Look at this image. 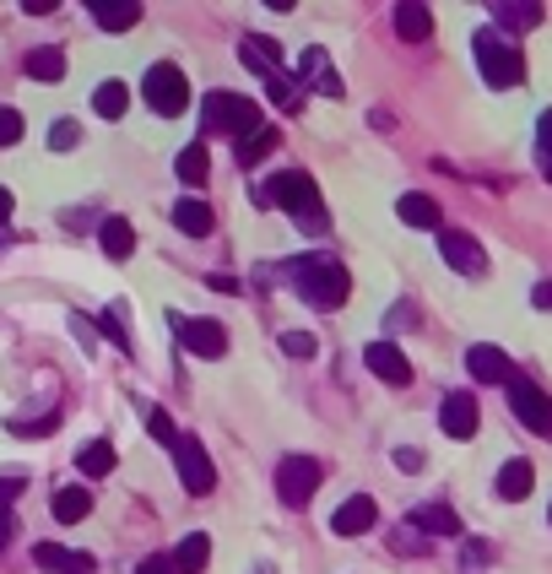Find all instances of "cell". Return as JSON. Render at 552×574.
<instances>
[{
  "label": "cell",
  "mask_w": 552,
  "mask_h": 574,
  "mask_svg": "<svg viewBox=\"0 0 552 574\" xmlns=\"http://www.w3.org/2000/svg\"><path fill=\"white\" fill-rule=\"evenodd\" d=\"M255 206H281L303 234H325V206H320V190H314V179L303 168H287V174L266 179L255 190Z\"/></svg>",
  "instance_id": "6da1fadb"
},
{
  "label": "cell",
  "mask_w": 552,
  "mask_h": 574,
  "mask_svg": "<svg viewBox=\"0 0 552 574\" xmlns=\"http://www.w3.org/2000/svg\"><path fill=\"white\" fill-rule=\"evenodd\" d=\"M292 287L314 303V309H336V303H347V292H352V277H347V266L341 261H331V255H298L292 266H281Z\"/></svg>",
  "instance_id": "7a4b0ae2"
},
{
  "label": "cell",
  "mask_w": 552,
  "mask_h": 574,
  "mask_svg": "<svg viewBox=\"0 0 552 574\" xmlns=\"http://www.w3.org/2000/svg\"><path fill=\"white\" fill-rule=\"evenodd\" d=\"M477 71L488 87H515V82H526V55L509 38H499V27H482L477 33Z\"/></svg>",
  "instance_id": "3957f363"
},
{
  "label": "cell",
  "mask_w": 552,
  "mask_h": 574,
  "mask_svg": "<svg viewBox=\"0 0 552 574\" xmlns=\"http://www.w3.org/2000/svg\"><path fill=\"white\" fill-rule=\"evenodd\" d=\"M141 98L152 104V115L173 120V115H184V109H190V82H184V71H179V65L157 60V65H146V76H141Z\"/></svg>",
  "instance_id": "277c9868"
},
{
  "label": "cell",
  "mask_w": 552,
  "mask_h": 574,
  "mask_svg": "<svg viewBox=\"0 0 552 574\" xmlns=\"http://www.w3.org/2000/svg\"><path fill=\"white\" fill-rule=\"evenodd\" d=\"M206 131H217V136H250V131H261V109H255V98H239V93H206Z\"/></svg>",
  "instance_id": "5b68a950"
},
{
  "label": "cell",
  "mask_w": 552,
  "mask_h": 574,
  "mask_svg": "<svg viewBox=\"0 0 552 574\" xmlns=\"http://www.w3.org/2000/svg\"><path fill=\"white\" fill-rule=\"evenodd\" d=\"M173 466H179L184 493L206 499V493L217 488V466H212V455H206V444H201L195 433H179V439H173Z\"/></svg>",
  "instance_id": "8992f818"
},
{
  "label": "cell",
  "mask_w": 552,
  "mask_h": 574,
  "mask_svg": "<svg viewBox=\"0 0 552 574\" xmlns=\"http://www.w3.org/2000/svg\"><path fill=\"white\" fill-rule=\"evenodd\" d=\"M320 461H309V455H287L281 466H276V493H281V504H292V510H303L309 499H314V488H320Z\"/></svg>",
  "instance_id": "52a82bcc"
},
{
  "label": "cell",
  "mask_w": 552,
  "mask_h": 574,
  "mask_svg": "<svg viewBox=\"0 0 552 574\" xmlns=\"http://www.w3.org/2000/svg\"><path fill=\"white\" fill-rule=\"evenodd\" d=\"M509 412L526 423L531 433H542V439H552V396H542L531 380H509Z\"/></svg>",
  "instance_id": "ba28073f"
},
{
  "label": "cell",
  "mask_w": 552,
  "mask_h": 574,
  "mask_svg": "<svg viewBox=\"0 0 552 574\" xmlns=\"http://www.w3.org/2000/svg\"><path fill=\"white\" fill-rule=\"evenodd\" d=\"M439 255H444L460 277H482V272H488V250H482L471 234H460V228H439Z\"/></svg>",
  "instance_id": "9c48e42d"
},
{
  "label": "cell",
  "mask_w": 552,
  "mask_h": 574,
  "mask_svg": "<svg viewBox=\"0 0 552 574\" xmlns=\"http://www.w3.org/2000/svg\"><path fill=\"white\" fill-rule=\"evenodd\" d=\"M173 331H179V342L195 358H223L228 352V331L217 320H184V314H173Z\"/></svg>",
  "instance_id": "30bf717a"
},
{
  "label": "cell",
  "mask_w": 552,
  "mask_h": 574,
  "mask_svg": "<svg viewBox=\"0 0 552 574\" xmlns=\"http://www.w3.org/2000/svg\"><path fill=\"white\" fill-rule=\"evenodd\" d=\"M466 369H471L482 385H509V380H515V363H509V352H504V347H493V342H477V347H466Z\"/></svg>",
  "instance_id": "8fae6325"
},
{
  "label": "cell",
  "mask_w": 552,
  "mask_h": 574,
  "mask_svg": "<svg viewBox=\"0 0 552 574\" xmlns=\"http://www.w3.org/2000/svg\"><path fill=\"white\" fill-rule=\"evenodd\" d=\"M363 358H369V369H374L385 385H396V391H401V385H412V363H407V352H401L396 342H369V352H363Z\"/></svg>",
  "instance_id": "7c38bea8"
},
{
  "label": "cell",
  "mask_w": 552,
  "mask_h": 574,
  "mask_svg": "<svg viewBox=\"0 0 552 574\" xmlns=\"http://www.w3.org/2000/svg\"><path fill=\"white\" fill-rule=\"evenodd\" d=\"M374 521H380V504H374L369 493H352V499L331 515V531H336V537H363V531H374Z\"/></svg>",
  "instance_id": "4fadbf2b"
},
{
  "label": "cell",
  "mask_w": 552,
  "mask_h": 574,
  "mask_svg": "<svg viewBox=\"0 0 552 574\" xmlns=\"http://www.w3.org/2000/svg\"><path fill=\"white\" fill-rule=\"evenodd\" d=\"M477 423H482V412H477V402H471L466 391L444 396V407H439V429L449 433V439H471Z\"/></svg>",
  "instance_id": "5bb4252c"
},
{
  "label": "cell",
  "mask_w": 552,
  "mask_h": 574,
  "mask_svg": "<svg viewBox=\"0 0 552 574\" xmlns=\"http://www.w3.org/2000/svg\"><path fill=\"white\" fill-rule=\"evenodd\" d=\"M33 564H38V570H55V574H87L93 570V553H71V548H60V542H38V548H33Z\"/></svg>",
  "instance_id": "9a60e30c"
},
{
  "label": "cell",
  "mask_w": 552,
  "mask_h": 574,
  "mask_svg": "<svg viewBox=\"0 0 552 574\" xmlns=\"http://www.w3.org/2000/svg\"><path fill=\"white\" fill-rule=\"evenodd\" d=\"M173 228H179V234H190V239H206V234L217 228V217H212V206H206V201L184 195V201H173Z\"/></svg>",
  "instance_id": "2e32d148"
},
{
  "label": "cell",
  "mask_w": 552,
  "mask_h": 574,
  "mask_svg": "<svg viewBox=\"0 0 552 574\" xmlns=\"http://www.w3.org/2000/svg\"><path fill=\"white\" fill-rule=\"evenodd\" d=\"M93 22L104 33H131L141 22V5L136 0H93Z\"/></svg>",
  "instance_id": "e0dca14e"
},
{
  "label": "cell",
  "mask_w": 552,
  "mask_h": 574,
  "mask_svg": "<svg viewBox=\"0 0 552 574\" xmlns=\"http://www.w3.org/2000/svg\"><path fill=\"white\" fill-rule=\"evenodd\" d=\"M239 60L250 65V71H261V76H276V60H281V44L266 38V33H250L244 44H239Z\"/></svg>",
  "instance_id": "ac0fdd59"
},
{
  "label": "cell",
  "mask_w": 552,
  "mask_h": 574,
  "mask_svg": "<svg viewBox=\"0 0 552 574\" xmlns=\"http://www.w3.org/2000/svg\"><path fill=\"white\" fill-rule=\"evenodd\" d=\"M396 217H401L407 228H439V223H444V217H439V201L422 195V190H407V195L396 201Z\"/></svg>",
  "instance_id": "d6986e66"
},
{
  "label": "cell",
  "mask_w": 552,
  "mask_h": 574,
  "mask_svg": "<svg viewBox=\"0 0 552 574\" xmlns=\"http://www.w3.org/2000/svg\"><path fill=\"white\" fill-rule=\"evenodd\" d=\"M206 564H212V537L206 531H190L179 542V553H173V574H206Z\"/></svg>",
  "instance_id": "ffe728a7"
},
{
  "label": "cell",
  "mask_w": 552,
  "mask_h": 574,
  "mask_svg": "<svg viewBox=\"0 0 552 574\" xmlns=\"http://www.w3.org/2000/svg\"><path fill=\"white\" fill-rule=\"evenodd\" d=\"M98 244H104V255H109V261H125V255L136 250V228H131L125 217H104Z\"/></svg>",
  "instance_id": "44dd1931"
},
{
  "label": "cell",
  "mask_w": 552,
  "mask_h": 574,
  "mask_svg": "<svg viewBox=\"0 0 552 574\" xmlns=\"http://www.w3.org/2000/svg\"><path fill=\"white\" fill-rule=\"evenodd\" d=\"M531 482H537L531 461H504V471H499V499L520 504V499H531Z\"/></svg>",
  "instance_id": "7402d4cb"
},
{
  "label": "cell",
  "mask_w": 552,
  "mask_h": 574,
  "mask_svg": "<svg viewBox=\"0 0 552 574\" xmlns=\"http://www.w3.org/2000/svg\"><path fill=\"white\" fill-rule=\"evenodd\" d=\"M396 33H401L407 44H422V38L433 33V11H428V5H417V0L396 5Z\"/></svg>",
  "instance_id": "603a6c76"
},
{
  "label": "cell",
  "mask_w": 552,
  "mask_h": 574,
  "mask_svg": "<svg viewBox=\"0 0 552 574\" xmlns=\"http://www.w3.org/2000/svg\"><path fill=\"white\" fill-rule=\"evenodd\" d=\"M412 531H444V537H455V531H466L460 521H455V510H444V504H417L412 521H407Z\"/></svg>",
  "instance_id": "cb8c5ba5"
},
{
  "label": "cell",
  "mask_w": 552,
  "mask_h": 574,
  "mask_svg": "<svg viewBox=\"0 0 552 574\" xmlns=\"http://www.w3.org/2000/svg\"><path fill=\"white\" fill-rule=\"evenodd\" d=\"M173 168H179L184 184H206V179H212V152H206V142L184 146V152L173 157Z\"/></svg>",
  "instance_id": "d4e9b609"
},
{
  "label": "cell",
  "mask_w": 552,
  "mask_h": 574,
  "mask_svg": "<svg viewBox=\"0 0 552 574\" xmlns=\"http://www.w3.org/2000/svg\"><path fill=\"white\" fill-rule=\"evenodd\" d=\"M27 76H33V82H60V76H65V55H60L55 44L33 49V55H27Z\"/></svg>",
  "instance_id": "484cf974"
},
{
  "label": "cell",
  "mask_w": 552,
  "mask_h": 574,
  "mask_svg": "<svg viewBox=\"0 0 552 574\" xmlns=\"http://www.w3.org/2000/svg\"><path fill=\"white\" fill-rule=\"evenodd\" d=\"M87 510H93V493H87V488H60V493H55V521H60V526H76Z\"/></svg>",
  "instance_id": "4316f807"
},
{
  "label": "cell",
  "mask_w": 552,
  "mask_h": 574,
  "mask_svg": "<svg viewBox=\"0 0 552 574\" xmlns=\"http://www.w3.org/2000/svg\"><path fill=\"white\" fill-rule=\"evenodd\" d=\"M93 109H98L104 120H120V115L131 109V87H125V82H104V87L93 93Z\"/></svg>",
  "instance_id": "83f0119b"
},
{
  "label": "cell",
  "mask_w": 552,
  "mask_h": 574,
  "mask_svg": "<svg viewBox=\"0 0 552 574\" xmlns=\"http://www.w3.org/2000/svg\"><path fill=\"white\" fill-rule=\"evenodd\" d=\"M76 466H82V477H109V471H115V444H109V439H93V444L76 455Z\"/></svg>",
  "instance_id": "f1b7e54d"
},
{
  "label": "cell",
  "mask_w": 552,
  "mask_h": 574,
  "mask_svg": "<svg viewBox=\"0 0 552 574\" xmlns=\"http://www.w3.org/2000/svg\"><path fill=\"white\" fill-rule=\"evenodd\" d=\"M276 146H281V136H276L272 125H261V131H250V136H244V142H239V146H233V152H239V163L250 168V163H261V157H272Z\"/></svg>",
  "instance_id": "f546056e"
},
{
  "label": "cell",
  "mask_w": 552,
  "mask_h": 574,
  "mask_svg": "<svg viewBox=\"0 0 552 574\" xmlns=\"http://www.w3.org/2000/svg\"><path fill=\"white\" fill-rule=\"evenodd\" d=\"M493 16H499V27H542V5H531V0H520V5H493Z\"/></svg>",
  "instance_id": "4dcf8cb0"
},
{
  "label": "cell",
  "mask_w": 552,
  "mask_h": 574,
  "mask_svg": "<svg viewBox=\"0 0 552 574\" xmlns=\"http://www.w3.org/2000/svg\"><path fill=\"white\" fill-rule=\"evenodd\" d=\"M488 564H493V548L466 537V548H460V574H488Z\"/></svg>",
  "instance_id": "1f68e13d"
},
{
  "label": "cell",
  "mask_w": 552,
  "mask_h": 574,
  "mask_svg": "<svg viewBox=\"0 0 552 574\" xmlns=\"http://www.w3.org/2000/svg\"><path fill=\"white\" fill-rule=\"evenodd\" d=\"M266 93H272L276 109H298V104H303V98H298V82H287L281 71H276V76H266Z\"/></svg>",
  "instance_id": "d6a6232c"
},
{
  "label": "cell",
  "mask_w": 552,
  "mask_h": 574,
  "mask_svg": "<svg viewBox=\"0 0 552 574\" xmlns=\"http://www.w3.org/2000/svg\"><path fill=\"white\" fill-rule=\"evenodd\" d=\"M281 352H287V358H314L320 342H314L309 331H287V336H281Z\"/></svg>",
  "instance_id": "836d02e7"
},
{
  "label": "cell",
  "mask_w": 552,
  "mask_h": 574,
  "mask_svg": "<svg viewBox=\"0 0 552 574\" xmlns=\"http://www.w3.org/2000/svg\"><path fill=\"white\" fill-rule=\"evenodd\" d=\"M76 142H82V125H76V120H55V125H49V146H55V152H71Z\"/></svg>",
  "instance_id": "e575fe53"
},
{
  "label": "cell",
  "mask_w": 552,
  "mask_h": 574,
  "mask_svg": "<svg viewBox=\"0 0 552 574\" xmlns=\"http://www.w3.org/2000/svg\"><path fill=\"white\" fill-rule=\"evenodd\" d=\"M120 314H125V309L115 303V309H104V314H98V325H104V336H109V342H120V347H131V336H125V320H120Z\"/></svg>",
  "instance_id": "d590c367"
},
{
  "label": "cell",
  "mask_w": 552,
  "mask_h": 574,
  "mask_svg": "<svg viewBox=\"0 0 552 574\" xmlns=\"http://www.w3.org/2000/svg\"><path fill=\"white\" fill-rule=\"evenodd\" d=\"M16 142H22V115H16V109H0V152Z\"/></svg>",
  "instance_id": "8d00e7d4"
},
{
  "label": "cell",
  "mask_w": 552,
  "mask_h": 574,
  "mask_svg": "<svg viewBox=\"0 0 552 574\" xmlns=\"http://www.w3.org/2000/svg\"><path fill=\"white\" fill-rule=\"evenodd\" d=\"M146 429H152V439H163V444L173 450V439H179V433H173V423H168V412H152V418H146Z\"/></svg>",
  "instance_id": "74e56055"
},
{
  "label": "cell",
  "mask_w": 552,
  "mask_h": 574,
  "mask_svg": "<svg viewBox=\"0 0 552 574\" xmlns=\"http://www.w3.org/2000/svg\"><path fill=\"white\" fill-rule=\"evenodd\" d=\"M391 461H396L401 471H422V450H412V444H396V450H391Z\"/></svg>",
  "instance_id": "f35d334b"
},
{
  "label": "cell",
  "mask_w": 552,
  "mask_h": 574,
  "mask_svg": "<svg viewBox=\"0 0 552 574\" xmlns=\"http://www.w3.org/2000/svg\"><path fill=\"white\" fill-rule=\"evenodd\" d=\"M537 142H542V157L552 163V109H542V120H537Z\"/></svg>",
  "instance_id": "ab89813d"
},
{
  "label": "cell",
  "mask_w": 552,
  "mask_h": 574,
  "mask_svg": "<svg viewBox=\"0 0 552 574\" xmlns=\"http://www.w3.org/2000/svg\"><path fill=\"white\" fill-rule=\"evenodd\" d=\"M136 574H173V559L168 553H152V559H141Z\"/></svg>",
  "instance_id": "60d3db41"
},
{
  "label": "cell",
  "mask_w": 552,
  "mask_h": 574,
  "mask_svg": "<svg viewBox=\"0 0 552 574\" xmlns=\"http://www.w3.org/2000/svg\"><path fill=\"white\" fill-rule=\"evenodd\" d=\"M391 548H396V553H428V542H422V537H407V531H396Z\"/></svg>",
  "instance_id": "b9f144b4"
},
{
  "label": "cell",
  "mask_w": 552,
  "mask_h": 574,
  "mask_svg": "<svg viewBox=\"0 0 552 574\" xmlns=\"http://www.w3.org/2000/svg\"><path fill=\"white\" fill-rule=\"evenodd\" d=\"M314 82H320V93H325V98H341V76H336V71H320Z\"/></svg>",
  "instance_id": "7bdbcfd3"
},
{
  "label": "cell",
  "mask_w": 552,
  "mask_h": 574,
  "mask_svg": "<svg viewBox=\"0 0 552 574\" xmlns=\"http://www.w3.org/2000/svg\"><path fill=\"white\" fill-rule=\"evenodd\" d=\"M16 493H22V477H0V510H5Z\"/></svg>",
  "instance_id": "ee69618b"
},
{
  "label": "cell",
  "mask_w": 552,
  "mask_h": 574,
  "mask_svg": "<svg viewBox=\"0 0 552 574\" xmlns=\"http://www.w3.org/2000/svg\"><path fill=\"white\" fill-rule=\"evenodd\" d=\"M11 531H16V515L0 510V548H11Z\"/></svg>",
  "instance_id": "f6af8a7d"
},
{
  "label": "cell",
  "mask_w": 552,
  "mask_h": 574,
  "mask_svg": "<svg viewBox=\"0 0 552 574\" xmlns=\"http://www.w3.org/2000/svg\"><path fill=\"white\" fill-rule=\"evenodd\" d=\"M531 303H537V309H552V283H537V287H531Z\"/></svg>",
  "instance_id": "bcb514c9"
},
{
  "label": "cell",
  "mask_w": 552,
  "mask_h": 574,
  "mask_svg": "<svg viewBox=\"0 0 552 574\" xmlns=\"http://www.w3.org/2000/svg\"><path fill=\"white\" fill-rule=\"evenodd\" d=\"M22 11H27V16H49V11H55V0H27Z\"/></svg>",
  "instance_id": "7dc6e473"
},
{
  "label": "cell",
  "mask_w": 552,
  "mask_h": 574,
  "mask_svg": "<svg viewBox=\"0 0 552 574\" xmlns=\"http://www.w3.org/2000/svg\"><path fill=\"white\" fill-rule=\"evenodd\" d=\"M5 217H11V190L0 184V223H5Z\"/></svg>",
  "instance_id": "c3c4849f"
},
{
  "label": "cell",
  "mask_w": 552,
  "mask_h": 574,
  "mask_svg": "<svg viewBox=\"0 0 552 574\" xmlns=\"http://www.w3.org/2000/svg\"><path fill=\"white\" fill-rule=\"evenodd\" d=\"M255 574H276V570H266V564H261V570H255Z\"/></svg>",
  "instance_id": "681fc988"
},
{
  "label": "cell",
  "mask_w": 552,
  "mask_h": 574,
  "mask_svg": "<svg viewBox=\"0 0 552 574\" xmlns=\"http://www.w3.org/2000/svg\"><path fill=\"white\" fill-rule=\"evenodd\" d=\"M548 179H552V163H548Z\"/></svg>",
  "instance_id": "f907efd6"
},
{
  "label": "cell",
  "mask_w": 552,
  "mask_h": 574,
  "mask_svg": "<svg viewBox=\"0 0 552 574\" xmlns=\"http://www.w3.org/2000/svg\"><path fill=\"white\" fill-rule=\"evenodd\" d=\"M548 521H552V510H548Z\"/></svg>",
  "instance_id": "816d5d0a"
}]
</instances>
